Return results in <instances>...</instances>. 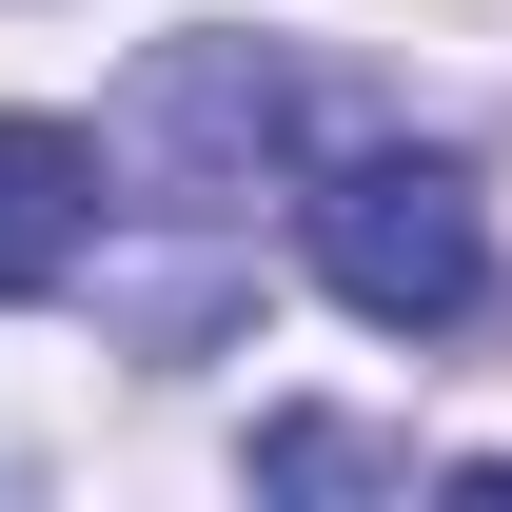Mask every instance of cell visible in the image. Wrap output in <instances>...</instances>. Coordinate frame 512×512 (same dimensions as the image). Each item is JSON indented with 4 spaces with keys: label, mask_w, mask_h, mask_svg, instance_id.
<instances>
[{
    "label": "cell",
    "mask_w": 512,
    "mask_h": 512,
    "mask_svg": "<svg viewBox=\"0 0 512 512\" xmlns=\"http://www.w3.org/2000/svg\"><path fill=\"white\" fill-rule=\"evenodd\" d=\"M316 276L375 335H453V316H493V217H473L453 158H335L316 178Z\"/></svg>",
    "instance_id": "obj_1"
},
{
    "label": "cell",
    "mask_w": 512,
    "mask_h": 512,
    "mask_svg": "<svg viewBox=\"0 0 512 512\" xmlns=\"http://www.w3.org/2000/svg\"><path fill=\"white\" fill-rule=\"evenodd\" d=\"M99 256V138L79 119H0V316H40Z\"/></svg>",
    "instance_id": "obj_2"
},
{
    "label": "cell",
    "mask_w": 512,
    "mask_h": 512,
    "mask_svg": "<svg viewBox=\"0 0 512 512\" xmlns=\"http://www.w3.org/2000/svg\"><path fill=\"white\" fill-rule=\"evenodd\" d=\"M256 473H276V493H414V453L355 434V414H276V434H256Z\"/></svg>",
    "instance_id": "obj_4"
},
{
    "label": "cell",
    "mask_w": 512,
    "mask_h": 512,
    "mask_svg": "<svg viewBox=\"0 0 512 512\" xmlns=\"http://www.w3.org/2000/svg\"><path fill=\"white\" fill-rule=\"evenodd\" d=\"M138 119H158V138H178V158H197V178L237 197L256 158L296 138V79H276V60H237V40H178V60L138 79Z\"/></svg>",
    "instance_id": "obj_3"
}]
</instances>
